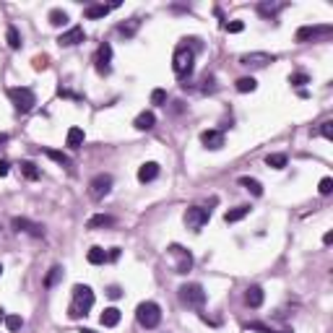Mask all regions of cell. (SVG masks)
Segmentation results:
<instances>
[{"mask_svg": "<svg viewBox=\"0 0 333 333\" xmlns=\"http://www.w3.org/2000/svg\"><path fill=\"white\" fill-rule=\"evenodd\" d=\"M211 219V208H203V206H190L188 211H185V227L188 229H193V232H198L206 221Z\"/></svg>", "mask_w": 333, "mask_h": 333, "instance_id": "cell-7", "label": "cell"}, {"mask_svg": "<svg viewBox=\"0 0 333 333\" xmlns=\"http://www.w3.org/2000/svg\"><path fill=\"white\" fill-rule=\"evenodd\" d=\"M201 143L211 151H219L221 146H224V133L221 130H203L201 133Z\"/></svg>", "mask_w": 333, "mask_h": 333, "instance_id": "cell-14", "label": "cell"}, {"mask_svg": "<svg viewBox=\"0 0 333 333\" xmlns=\"http://www.w3.org/2000/svg\"><path fill=\"white\" fill-rule=\"evenodd\" d=\"M248 214H250V206H237V208H232V211L224 214V221H227V224H234V221L245 219Z\"/></svg>", "mask_w": 333, "mask_h": 333, "instance_id": "cell-23", "label": "cell"}, {"mask_svg": "<svg viewBox=\"0 0 333 333\" xmlns=\"http://www.w3.org/2000/svg\"><path fill=\"white\" fill-rule=\"evenodd\" d=\"M136 320H138L141 328L154 330V328L162 323V310H159V305H157V302H141V305L136 307Z\"/></svg>", "mask_w": 333, "mask_h": 333, "instance_id": "cell-3", "label": "cell"}, {"mask_svg": "<svg viewBox=\"0 0 333 333\" xmlns=\"http://www.w3.org/2000/svg\"><path fill=\"white\" fill-rule=\"evenodd\" d=\"M117 258H120V248H112L107 253V260H117Z\"/></svg>", "mask_w": 333, "mask_h": 333, "instance_id": "cell-43", "label": "cell"}, {"mask_svg": "<svg viewBox=\"0 0 333 333\" xmlns=\"http://www.w3.org/2000/svg\"><path fill=\"white\" fill-rule=\"evenodd\" d=\"M239 185H242V188H248L253 195H263V185L255 180V177H239Z\"/></svg>", "mask_w": 333, "mask_h": 333, "instance_id": "cell-26", "label": "cell"}, {"mask_svg": "<svg viewBox=\"0 0 333 333\" xmlns=\"http://www.w3.org/2000/svg\"><path fill=\"white\" fill-rule=\"evenodd\" d=\"M86 260L92 265H102V263H107V250L104 248H92L88 255H86Z\"/></svg>", "mask_w": 333, "mask_h": 333, "instance_id": "cell-25", "label": "cell"}, {"mask_svg": "<svg viewBox=\"0 0 333 333\" xmlns=\"http://www.w3.org/2000/svg\"><path fill=\"white\" fill-rule=\"evenodd\" d=\"M44 154H47V157H50L52 162H57L60 167H68V169L73 167V159L68 157V154H63V151H57V148H50V146H47V148H44Z\"/></svg>", "mask_w": 333, "mask_h": 333, "instance_id": "cell-17", "label": "cell"}, {"mask_svg": "<svg viewBox=\"0 0 333 333\" xmlns=\"http://www.w3.org/2000/svg\"><path fill=\"white\" fill-rule=\"evenodd\" d=\"M245 328H248V330H255V333H292L289 328H286V330H274L271 325H265V323H248Z\"/></svg>", "mask_w": 333, "mask_h": 333, "instance_id": "cell-34", "label": "cell"}, {"mask_svg": "<svg viewBox=\"0 0 333 333\" xmlns=\"http://www.w3.org/2000/svg\"><path fill=\"white\" fill-rule=\"evenodd\" d=\"M333 34L330 24H318V26H302L297 29V42H310V39H325Z\"/></svg>", "mask_w": 333, "mask_h": 333, "instance_id": "cell-10", "label": "cell"}, {"mask_svg": "<svg viewBox=\"0 0 333 333\" xmlns=\"http://www.w3.org/2000/svg\"><path fill=\"white\" fill-rule=\"evenodd\" d=\"M6 39H8V47H11V50H18V47H21V34H18L16 26H8Z\"/></svg>", "mask_w": 333, "mask_h": 333, "instance_id": "cell-33", "label": "cell"}, {"mask_svg": "<svg viewBox=\"0 0 333 333\" xmlns=\"http://www.w3.org/2000/svg\"><path fill=\"white\" fill-rule=\"evenodd\" d=\"M180 299H183V305L198 310V307L206 305V292H203L201 284H183L180 286Z\"/></svg>", "mask_w": 333, "mask_h": 333, "instance_id": "cell-5", "label": "cell"}, {"mask_svg": "<svg viewBox=\"0 0 333 333\" xmlns=\"http://www.w3.org/2000/svg\"><path fill=\"white\" fill-rule=\"evenodd\" d=\"M224 29L229 34H239L242 29H245V24H242V21H229V24H224Z\"/></svg>", "mask_w": 333, "mask_h": 333, "instance_id": "cell-38", "label": "cell"}, {"mask_svg": "<svg viewBox=\"0 0 333 333\" xmlns=\"http://www.w3.org/2000/svg\"><path fill=\"white\" fill-rule=\"evenodd\" d=\"M11 224H13L16 232H24V234H32V237H42L44 234L42 224H37V221H32V219H24V216H13Z\"/></svg>", "mask_w": 333, "mask_h": 333, "instance_id": "cell-11", "label": "cell"}, {"mask_svg": "<svg viewBox=\"0 0 333 333\" xmlns=\"http://www.w3.org/2000/svg\"><path fill=\"white\" fill-rule=\"evenodd\" d=\"M99 320H102V325H104V328H115V325L120 323V310H117V307H107L104 313H102V318H99Z\"/></svg>", "mask_w": 333, "mask_h": 333, "instance_id": "cell-19", "label": "cell"}, {"mask_svg": "<svg viewBox=\"0 0 333 333\" xmlns=\"http://www.w3.org/2000/svg\"><path fill=\"white\" fill-rule=\"evenodd\" d=\"M133 125H136V130H151L154 125H157V115H154V112H141Z\"/></svg>", "mask_w": 333, "mask_h": 333, "instance_id": "cell-20", "label": "cell"}, {"mask_svg": "<svg viewBox=\"0 0 333 333\" xmlns=\"http://www.w3.org/2000/svg\"><path fill=\"white\" fill-rule=\"evenodd\" d=\"M320 133H323V138L333 141V123H330V120H325V123H323V128H320Z\"/></svg>", "mask_w": 333, "mask_h": 333, "instance_id": "cell-40", "label": "cell"}, {"mask_svg": "<svg viewBox=\"0 0 333 333\" xmlns=\"http://www.w3.org/2000/svg\"><path fill=\"white\" fill-rule=\"evenodd\" d=\"M289 83H292V86H297V88H302L305 83H310V76H307V73H302V71H299V73H292V76H289Z\"/></svg>", "mask_w": 333, "mask_h": 333, "instance_id": "cell-35", "label": "cell"}, {"mask_svg": "<svg viewBox=\"0 0 333 333\" xmlns=\"http://www.w3.org/2000/svg\"><path fill=\"white\" fill-rule=\"evenodd\" d=\"M159 177V164L157 162H146L138 167V180L141 183H154Z\"/></svg>", "mask_w": 333, "mask_h": 333, "instance_id": "cell-15", "label": "cell"}, {"mask_svg": "<svg viewBox=\"0 0 333 333\" xmlns=\"http://www.w3.org/2000/svg\"><path fill=\"white\" fill-rule=\"evenodd\" d=\"M88 229H107V227H115V216H109V214H97L88 219Z\"/></svg>", "mask_w": 333, "mask_h": 333, "instance_id": "cell-16", "label": "cell"}, {"mask_svg": "<svg viewBox=\"0 0 333 333\" xmlns=\"http://www.w3.org/2000/svg\"><path fill=\"white\" fill-rule=\"evenodd\" d=\"M50 24L52 26H65L68 24V13H65L63 8H52L50 11Z\"/></svg>", "mask_w": 333, "mask_h": 333, "instance_id": "cell-27", "label": "cell"}, {"mask_svg": "<svg viewBox=\"0 0 333 333\" xmlns=\"http://www.w3.org/2000/svg\"><path fill=\"white\" fill-rule=\"evenodd\" d=\"M109 190H112V174L99 172L97 177H92V183H88V195H92L94 201H102L104 195H109Z\"/></svg>", "mask_w": 333, "mask_h": 333, "instance_id": "cell-6", "label": "cell"}, {"mask_svg": "<svg viewBox=\"0 0 333 333\" xmlns=\"http://www.w3.org/2000/svg\"><path fill=\"white\" fill-rule=\"evenodd\" d=\"M276 57L268 55V52H248V55H242L239 63L245 65V68H265L268 63H274Z\"/></svg>", "mask_w": 333, "mask_h": 333, "instance_id": "cell-12", "label": "cell"}, {"mask_svg": "<svg viewBox=\"0 0 333 333\" xmlns=\"http://www.w3.org/2000/svg\"><path fill=\"white\" fill-rule=\"evenodd\" d=\"M109 60H112V44H99V50L94 55V65H97V73L99 76H109L112 73V65H109Z\"/></svg>", "mask_w": 333, "mask_h": 333, "instance_id": "cell-9", "label": "cell"}, {"mask_svg": "<svg viewBox=\"0 0 333 333\" xmlns=\"http://www.w3.org/2000/svg\"><path fill=\"white\" fill-rule=\"evenodd\" d=\"M169 255L174 258V271L177 274H188L193 268V255L183 245H169Z\"/></svg>", "mask_w": 333, "mask_h": 333, "instance_id": "cell-8", "label": "cell"}, {"mask_svg": "<svg viewBox=\"0 0 333 333\" xmlns=\"http://www.w3.org/2000/svg\"><path fill=\"white\" fill-rule=\"evenodd\" d=\"M81 333H97V330H92V328H83Z\"/></svg>", "mask_w": 333, "mask_h": 333, "instance_id": "cell-47", "label": "cell"}, {"mask_svg": "<svg viewBox=\"0 0 333 333\" xmlns=\"http://www.w3.org/2000/svg\"><path fill=\"white\" fill-rule=\"evenodd\" d=\"M92 307H94V292H92V286L76 284V286H73V302H71V307H68V318H71V320L86 318Z\"/></svg>", "mask_w": 333, "mask_h": 333, "instance_id": "cell-1", "label": "cell"}, {"mask_svg": "<svg viewBox=\"0 0 333 333\" xmlns=\"http://www.w3.org/2000/svg\"><path fill=\"white\" fill-rule=\"evenodd\" d=\"M320 195H328L330 190H333V180H330V177H323V180H320Z\"/></svg>", "mask_w": 333, "mask_h": 333, "instance_id": "cell-39", "label": "cell"}, {"mask_svg": "<svg viewBox=\"0 0 333 333\" xmlns=\"http://www.w3.org/2000/svg\"><path fill=\"white\" fill-rule=\"evenodd\" d=\"M281 8H284V3H260V6H258V13H260V16H276Z\"/></svg>", "mask_w": 333, "mask_h": 333, "instance_id": "cell-32", "label": "cell"}, {"mask_svg": "<svg viewBox=\"0 0 333 333\" xmlns=\"http://www.w3.org/2000/svg\"><path fill=\"white\" fill-rule=\"evenodd\" d=\"M0 320H6V315H3V310H0Z\"/></svg>", "mask_w": 333, "mask_h": 333, "instance_id": "cell-48", "label": "cell"}, {"mask_svg": "<svg viewBox=\"0 0 333 333\" xmlns=\"http://www.w3.org/2000/svg\"><path fill=\"white\" fill-rule=\"evenodd\" d=\"M167 102V92L164 88H154L151 92V104H164Z\"/></svg>", "mask_w": 333, "mask_h": 333, "instance_id": "cell-37", "label": "cell"}, {"mask_svg": "<svg viewBox=\"0 0 333 333\" xmlns=\"http://www.w3.org/2000/svg\"><path fill=\"white\" fill-rule=\"evenodd\" d=\"M123 292H120V286H109V289H107V297H112V299H117Z\"/></svg>", "mask_w": 333, "mask_h": 333, "instance_id": "cell-42", "label": "cell"}, {"mask_svg": "<svg viewBox=\"0 0 333 333\" xmlns=\"http://www.w3.org/2000/svg\"><path fill=\"white\" fill-rule=\"evenodd\" d=\"M83 39H86L83 29H81V26H73V29L63 32V34L57 37V44H60V47H76V44H81Z\"/></svg>", "mask_w": 333, "mask_h": 333, "instance_id": "cell-13", "label": "cell"}, {"mask_svg": "<svg viewBox=\"0 0 333 333\" xmlns=\"http://www.w3.org/2000/svg\"><path fill=\"white\" fill-rule=\"evenodd\" d=\"M112 8H117V3H112V6H88L83 13H86V18H104Z\"/></svg>", "mask_w": 333, "mask_h": 333, "instance_id": "cell-22", "label": "cell"}, {"mask_svg": "<svg viewBox=\"0 0 333 333\" xmlns=\"http://www.w3.org/2000/svg\"><path fill=\"white\" fill-rule=\"evenodd\" d=\"M83 138H86V136H83V130H81V128H71V130H68V138H65V143H68L71 148H78V146H83Z\"/></svg>", "mask_w": 333, "mask_h": 333, "instance_id": "cell-24", "label": "cell"}, {"mask_svg": "<svg viewBox=\"0 0 333 333\" xmlns=\"http://www.w3.org/2000/svg\"><path fill=\"white\" fill-rule=\"evenodd\" d=\"M234 88H237L239 94H248V92H255V88H258V81L253 76H242V78H237Z\"/></svg>", "mask_w": 333, "mask_h": 333, "instance_id": "cell-21", "label": "cell"}, {"mask_svg": "<svg viewBox=\"0 0 333 333\" xmlns=\"http://www.w3.org/2000/svg\"><path fill=\"white\" fill-rule=\"evenodd\" d=\"M8 169H11V164H8V162H0V177H6V174H8Z\"/></svg>", "mask_w": 333, "mask_h": 333, "instance_id": "cell-44", "label": "cell"}, {"mask_svg": "<svg viewBox=\"0 0 333 333\" xmlns=\"http://www.w3.org/2000/svg\"><path fill=\"white\" fill-rule=\"evenodd\" d=\"M245 305H248V307H260V305H263V289H260V286H248Z\"/></svg>", "mask_w": 333, "mask_h": 333, "instance_id": "cell-18", "label": "cell"}, {"mask_svg": "<svg viewBox=\"0 0 333 333\" xmlns=\"http://www.w3.org/2000/svg\"><path fill=\"white\" fill-rule=\"evenodd\" d=\"M34 68H37V71L47 68V55H37V57H34Z\"/></svg>", "mask_w": 333, "mask_h": 333, "instance_id": "cell-41", "label": "cell"}, {"mask_svg": "<svg viewBox=\"0 0 333 333\" xmlns=\"http://www.w3.org/2000/svg\"><path fill=\"white\" fill-rule=\"evenodd\" d=\"M265 164L274 167V169H284L286 167V154H268V157H265Z\"/></svg>", "mask_w": 333, "mask_h": 333, "instance_id": "cell-29", "label": "cell"}, {"mask_svg": "<svg viewBox=\"0 0 333 333\" xmlns=\"http://www.w3.org/2000/svg\"><path fill=\"white\" fill-rule=\"evenodd\" d=\"M60 279H63V268H60V265H52L50 274L44 276V286H47V289H52V286H55Z\"/></svg>", "mask_w": 333, "mask_h": 333, "instance_id": "cell-28", "label": "cell"}, {"mask_svg": "<svg viewBox=\"0 0 333 333\" xmlns=\"http://www.w3.org/2000/svg\"><path fill=\"white\" fill-rule=\"evenodd\" d=\"M21 325H24V320H21V315H6V328L13 333V330H18Z\"/></svg>", "mask_w": 333, "mask_h": 333, "instance_id": "cell-36", "label": "cell"}, {"mask_svg": "<svg viewBox=\"0 0 333 333\" xmlns=\"http://www.w3.org/2000/svg\"><path fill=\"white\" fill-rule=\"evenodd\" d=\"M0 276H3V265H0Z\"/></svg>", "mask_w": 333, "mask_h": 333, "instance_id": "cell-49", "label": "cell"}, {"mask_svg": "<svg viewBox=\"0 0 333 333\" xmlns=\"http://www.w3.org/2000/svg\"><path fill=\"white\" fill-rule=\"evenodd\" d=\"M21 172H24L26 180H39V167L34 162H21Z\"/></svg>", "mask_w": 333, "mask_h": 333, "instance_id": "cell-30", "label": "cell"}, {"mask_svg": "<svg viewBox=\"0 0 333 333\" xmlns=\"http://www.w3.org/2000/svg\"><path fill=\"white\" fill-rule=\"evenodd\" d=\"M8 99H11V104L18 109V112H29V109H34V104H37V94L32 92L29 86L8 88Z\"/></svg>", "mask_w": 333, "mask_h": 333, "instance_id": "cell-4", "label": "cell"}, {"mask_svg": "<svg viewBox=\"0 0 333 333\" xmlns=\"http://www.w3.org/2000/svg\"><path fill=\"white\" fill-rule=\"evenodd\" d=\"M193 68H195V50L188 47V44H180V47L174 50V55H172V71H174V76L188 81L193 76Z\"/></svg>", "mask_w": 333, "mask_h": 333, "instance_id": "cell-2", "label": "cell"}, {"mask_svg": "<svg viewBox=\"0 0 333 333\" xmlns=\"http://www.w3.org/2000/svg\"><path fill=\"white\" fill-rule=\"evenodd\" d=\"M8 143V133H0V146H6Z\"/></svg>", "mask_w": 333, "mask_h": 333, "instance_id": "cell-46", "label": "cell"}, {"mask_svg": "<svg viewBox=\"0 0 333 333\" xmlns=\"http://www.w3.org/2000/svg\"><path fill=\"white\" fill-rule=\"evenodd\" d=\"M323 242H325V245H330V242H333V232H325V237H323Z\"/></svg>", "mask_w": 333, "mask_h": 333, "instance_id": "cell-45", "label": "cell"}, {"mask_svg": "<svg viewBox=\"0 0 333 333\" xmlns=\"http://www.w3.org/2000/svg\"><path fill=\"white\" fill-rule=\"evenodd\" d=\"M138 24H141V21H138V18H130V21H128V24H120V26H117V32H120L123 37H133V34H136V32H138Z\"/></svg>", "mask_w": 333, "mask_h": 333, "instance_id": "cell-31", "label": "cell"}]
</instances>
